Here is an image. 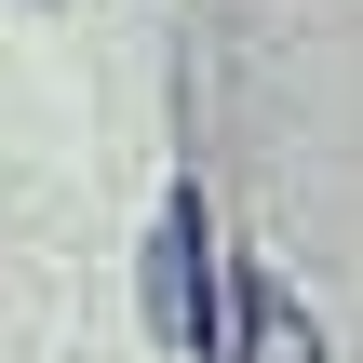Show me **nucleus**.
Instances as JSON below:
<instances>
[{"label":"nucleus","instance_id":"f257e3e1","mask_svg":"<svg viewBox=\"0 0 363 363\" xmlns=\"http://www.w3.org/2000/svg\"><path fill=\"white\" fill-rule=\"evenodd\" d=\"M202 323H216V296H202V202H162V229H148V337L202 350Z\"/></svg>","mask_w":363,"mask_h":363},{"label":"nucleus","instance_id":"f03ea898","mask_svg":"<svg viewBox=\"0 0 363 363\" xmlns=\"http://www.w3.org/2000/svg\"><path fill=\"white\" fill-rule=\"evenodd\" d=\"M242 363H323L310 310H296L283 283H242Z\"/></svg>","mask_w":363,"mask_h":363}]
</instances>
